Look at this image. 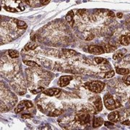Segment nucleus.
<instances>
[{"instance_id": "obj_9", "label": "nucleus", "mask_w": 130, "mask_h": 130, "mask_svg": "<svg viewBox=\"0 0 130 130\" xmlns=\"http://www.w3.org/2000/svg\"><path fill=\"white\" fill-rule=\"evenodd\" d=\"M93 104L95 107L96 110L98 111H102L103 109V104H102V101H101V97H96L95 98V100L93 101Z\"/></svg>"}, {"instance_id": "obj_14", "label": "nucleus", "mask_w": 130, "mask_h": 130, "mask_svg": "<svg viewBox=\"0 0 130 130\" xmlns=\"http://www.w3.org/2000/svg\"><path fill=\"white\" fill-rule=\"evenodd\" d=\"M38 46V44L36 43L35 41H30L26 45H25V48L28 51V50H34V49H36Z\"/></svg>"}, {"instance_id": "obj_21", "label": "nucleus", "mask_w": 130, "mask_h": 130, "mask_svg": "<svg viewBox=\"0 0 130 130\" xmlns=\"http://www.w3.org/2000/svg\"><path fill=\"white\" fill-rule=\"evenodd\" d=\"M63 113V110H59V109H56V110H54L53 111H51L49 113V116H57L61 115V113Z\"/></svg>"}, {"instance_id": "obj_16", "label": "nucleus", "mask_w": 130, "mask_h": 130, "mask_svg": "<svg viewBox=\"0 0 130 130\" xmlns=\"http://www.w3.org/2000/svg\"><path fill=\"white\" fill-rule=\"evenodd\" d=\"M63 54H64L65 56L67 57H71L77 54V52L73 50H70V49H63Z\"/></svg>"}, {"instance_id": "obj_7", "label": "nucleus", "mask_w": 130, "mask_h": 130, "mask_svg": "<svg viewBox=\"0 0 130 130\" xmlns=\"http://www.w3.org/2000/svg\"><path fill=\"white\" fill-rule=\"evenodd\" d=\"M108 119L109 121H112V122H118L121 120L120 113L118 111H113L108 114Z\"/></svg>"}, {"instance_id": "obj_12", "label": "nucleus", "mask_w": 130, "mask_h": 130, "mask_svg": "<svg viewBox=\"0 0 130 130\" xmlns=\"http://www.w3.org/2000/svg\"><path fill=\"white\" fill-rule=\"evenodd\" d=\"M126 53V49L122 48V49L119 50L118 52H116V53L113 54V59H115V60H116V59H121V58H122L123 56L125 55Z\"/></svg>"}, {"instance_id": "obj_8", "label": "nucleus", "mask_w": 130, "mask_h": 130, "mask_svg": "<svg viewBox=\"0 0 130 130\" xmlns=\"http://www.w3.org/2000/svg\"><path fill=\"white\" fill-rule=\"evenodd\" d=\"M43 93L45 95L48 96H56L61 93V90L59 88H49L47 89L46 90H43Z\"/></svg>"}, {"instance_id": "obj_1", "label": "nucleus", "mask_w": 130, "mask_h": 130, "mask_svg": "<svg viewBox=\"0 0 130 130\" xmlns=\"http://www.w3.org/2000/svg\"><path fill=\"white\" fill-rule=\"evenodd\" d=\"M103 102H104V105L106 108L110 111H113L116 108H119L121 106L120 102L118 100H115L113 97V95L110 93H107L104 95Z\"/></svg>"}, {"instance_id": "obj_19", "label": "nucleus", "mask_w": 130, "mask_h": 130, "mask_svg": "<svg viewBox=\"0 0 130 130\" xmlns=\"http://www.w3.org/2000/svg\"><path fill=\"white\" fill-rule=\"evenodd\" d=\"M8 54L12 59H17L20 56L18 52L17 51H14V50H9V51H8Z\"/></svg>"}, {"instance_id": "obj_15", "label": "nucleus", "mask_w": 130, "mask_h": 130, "mask_svg": "<svg viewBox=\"0 0 130 130\" xmlns=\"http://www.w3.org/2000/svg\"><path fill=\"white\" fill-rule=\"evenodd\" d=\"M14 21L16 22V25H17V27H18L19 29H26L27 27H28L27 24L25 23L24 21L19 20H16V19H14Z\"/></svg>"}, {"instance_id": "obj_29", "label": "nucleus", "mask_w": 130, "mask_h": 130, "mask_svg": "<svg viewBox=\"0 0 130 130\" xmlns=\"http://www.w3.org/2000/svg\"><path fill=\"white\" fill-rule=\"evenodd\" d=\"M32 116L30 114H23L22 115V118L23 119H30Z\"/></svg>"}, {"instance_id": "obj_31", "label": "nucleus", "mask_w": 130, "mask_h": 130, "mask_svg": "<svg viewBox=\"0 0 130 130\" xmlns=\"http://www.w3.org/2000/svg\"><path fill=\"white\" fill-rule=\"evenodd\" d=\"M93 38H94V36H93V34H90V35H89L87 37L86 41H91L92 39H93Z\"/></svg>"}, {"instance_id": "obj_33", "label": "nucleus", "mask_w": 130, "mask_h": 130, "mask_svg": "<svg viewBox=\"0 0 130 130\" xmlns=\"http://www.w3.org/2000/svg\"><path fill=\"white\" fill-rule=\"evenodd\" d=\"M108 14L110 17H111V18H113V17H114V14H113V12H109Z\"/></svg>"}, {"instance_id": "obj_24", "label": "nucleus", "mask_w": 130, "mask_h": 130, "mask_svg": "<svg viewBox=\"0 0 130 130\" xmlns=\"http://www.w3.org/2000/svg\"><path fill=\"white\" fill-rule=\"evenodd\" d=\"M123 81L126 85H130V75H124L123 77Z\"/></svg>"}, {"instance_id": "obj_5", "label": "nucleus", "mask_w": 130, "mask_h": 130, "mask_svg": "<svg viewBox=\"0 0 130 130\" xmlns=\"http://www.w3.org/2000/svg\"><path fill=\"white\" fill-rule=\"evenodd\" d=\"M89 53L92 54H95V55H100L103 54L105 53V50L102 46H90L88 47Z\"/></svg>"}, {"instance_id": "obj_3", "label": "nucleus", "mask_w": 130, "mask_h": 130, "mask_svg": "<svg viewBox=\"0 0 130 130\" xmlns=\"http://www.w3.org/2000/svg\"><path fill=\"white\" fill-rule=\"evenodd\" d=\"M75 121L79 123L80 124L85 125V124H88V123H90V114L87 113L82 112V113H79L76 114V116H75Z\"/></svg>"}, {"instance_id": "obj_27", "label": "nucleus", "mask_w": 130, "mask_h": 130, "mask_svg": "<svg viewBox=\"0 0 130 130\" xmlns=\"http://www.w3.org/2000/svg\"><path fill=\"white\" fill-rule=\"evenodd\" d=\"M50 2V0H40V2L42 5H46L48 4Z\"/></svg>"}, {"instance_id": "obj_4", "label": "nucleus", "mask_w": 130, "mask_h": 130, "mask_svg": "<svg viewBox=\"0 0 130 130\" xmlns=\"http://www.w3.org/2000/svg\"><path fill=\"white\" fill-rule=\"evenodd\" d=\"M32 106H33V104L30 101H28V100L27 101H22L21 102L19 103L17 108L14 109L15 113H18L20 111H23L25 108H32Z\"/></svg>"}, {"instance_id": "obj_25", "label": "nucleus", "mask_w": 130, "mask_h": 130, "mask_svg": "<svg viewBox=\"0 0 130 130\" xmlns=\"http://www.w3.org/2000/svg\"><path fill=\"white\" fill-rule=\"evenodd\" d=\"M4 8L5 9H6L7 11L8 12H18V10L14 8H12L11 7H9V6H4Z\"/></svg>"}, {"instance_id": "obj_35", "label": "nucleus", "mask_w": 130, "mask_h": 130, "mask_svg": "<svg viewBox=\"0 0 130 130\" xmlns=\"http://www.w3.org/2000/svg\"><path fill=\"white\" fill-rule=\"evenodd\" d=\"M23 1L24 2H25L27 5H30V1H29V0H23Z\"/></svg>"}, {"instance_id": "obj_17", "label": "nucleus", "mask_w": 130, "mask_h": 130, "mask_svg": "<svg viewBox=\"0 0 130 130\" xmlns=\"http://www.w3.org/2000/svg\"><path fill=\"white\" fill-rule=\"evenodd\" d=\"M116 73L119 74H122V75H126L129 74V70L126 69V68H116Z\"/></svg>"}, {"instance_id": "obj_22", "label": "nucleus", "mask_w": 130, "mask_h": 130, "mask_svg": "<svg viewBox=\"0 0 130 130\" xmlns=\"http://www.w3.org/2000/svg\"><path fill=\"white\" fill-rule=\"evenodd\" d=\"M114 74H115V72L113 70H111V71L108 72H106V74H104L103 78H111V77H113L114 76Z\"/></svg>"}, {"instance_id": "obj_13", "label": "nucleus", "mask_w": 130, "mask_h": 130, "mask_svg": "<svg viewBox=\"0 0 130 130\" xmlns=\"http://www.w3.org/2000/svg\"><path fill=\"white\" fill-rule=\"evenodd\" d=\"M66 20L71 25V26L74 25V12L73 11H70L66 15Z\"/></svg>"}, {"instance_id": "obj_23", "label": "nucleus", "mask_w": 130, "mask_h": 130, "mask_svg": "<svg viewBox=\"0 0 130 130\" xmlns=\"http://www.w3.org/2000/svg\"><path fill=\"white\" fill-rule=\"evenodd\" d=\"M23 62L28 66H30V67H39V65L36 64L35 61H23Z\"/></svg>"}, {"instance_id": "obj_36", "label": "nucleus", "mask_w": 130, "mask_h": 130, "mask_svg": "<svg viewBox=\"0 0 130 130\" xmlns=\"http://www.w3.org/2000/svg\"><path fill=\"white\" fill-rule=\"evenodd\" d=\"M126 58H128V59H125L126 60H129V61H130V55H129V56H127Z\"/></svg>"}, {"instance_id": "obj_28", "label": "nucleus", "mask_w": 130, "mask_h": 130, "mask_svg": "<svg viewBox=\"0 0 130 130\" xmlns=\"http://www.w3.org/2000/svg\"><path fill=\"white\" fill-rule=\"evenodd\" d=\"M30 38L32 40V41H36V35L34 32H32L30 33Z\"/></svg>"}, {"instance_id": "obj_20", "label": "nucleus", "mask_w": 130, "mask_h": 130, "mask_svg": "<svg viewBox=\"0 0 130 130\" xmlns=\"http://www.w3.org/2000/svg\"><path fill=\"white\" fill-rule=\"evenodd\" d=\"M103 48H104V50H105V52L110 53V52H111L112 51H114L116 48V47L113 46H111V45H109V44H107V45H106V46H104Z\"/></svg>"}, {"instance_id": "obj_10", "label": "nucleus", "mask_w": 130, "mask_h": 130, "mask_svg": "<svg viewBox=\"0 0 130 130\" xmlns=\"http://www.w3.org/2000/svg\"><path fill=\"white\" fill-rule=\"evenodd\" d=\"M120 43L123 46H128L130 44V35H122L119 38Z\"/></svg>"}, {"instance_id": "obj_32", "label": "nucleus", "mask_w": 130, "mask_h": 130, "mask_svg": "<svg viewBox=\"0 0 130 130\" xmlns=\"http://www.w3.org/2000/svg\"><path fill=\"white\" fill-rule=\"evenodd\" d=\"M105 125L106 126H108L110 125H113V124L112 123V121H106L105 122Z\"/></svg>"}, {"instance_id": "obj_37", "label": "nucleus", "mask_w": 130, "mask_h": 130, "mask_svg": "<svg viewBox=\"0 0 130 130\" xmlns=\"http://www.w3.org/2000/svg\"><path fill=\"white\" fill-rule=\"evenodd\" d=\"M129 101H130V98H129Z\"/></svg>"}, {"instance_id": "obj_11", "label": "nucleus", "mask_w": 130, "mask_h": 130, "mask_svg": "<svg viewBox=\"0 0 130 130\" xmlns=\"http://www.w3.org/2000/svg\"><path fill=\"white\" fill-rule=\"evenodd\" d=\"M103 121H104L101 117H94L93 120V126L94 128L99 127L103 125Z\"/></svg>"}, {"instance_id": "obj_26", "label": "nucleus", "mask_w": 130, "mask_h": 130, "mask_svg": "<svg viewBox=\"0 0 130 130\" xmlns=\"http://www.w3.org/2000/svg\"><path fill=\"white\" fill-rule=\"evenodd\" d=\"M43 90H44L43 87H40L39 88L36 89V90H31V93H33V94H36V93H39V92L43 91Z\"/></svg>"}, {"instance_id": "obj_18", "label": "nucleus", "mask_w": 130, "mask_h": 130, "mask_svg": "<svg viewBox=\"0 0 130 130\" xmlns=\"http://www.w3.org/2000/svg\"><path fill=\"white\" fill-rule=\"evenodd\" d=\"M95 61L100 64H108V61L105 58H101V57H95Z\"/></svg>"}, {"instance_id": "obj_6", "label": "nucleus", "mask_w": 130, "mask_h": 130, "mask_svg": "<svg viewBox=\"0 0 130 130\" xmlns=\"http://www.w3.org/2000/svg\"><path fill=\"white\" fill-rule=\"evenodd\" d=\"M72 79H73L72 76H70V75L61 76L60 78H59L58 85H59V87H61V88L65 87V86H67V85H68L70 84V81Z\"/></svg>"}, {"instance_id": "obj_34", "label": "nucleus", "mask_w": 130, "mask_h": 130, "mask_svg": "<svg viewBox=\"0 0 130 130\" xmlns=\"http://www.w3.org/2000/svg\"><path fill=\"white\" fill-rule=\"evenodd\" d=\"M122 16H123V14L121 13V12H119V13H117V17L119 18H122Z\"/></svg>"}, {"instance_id": "obj_30", "label": "nucleus", "mask_w": 130, "mask_h": 130, "mask_svg": "<svg viewBox=\"0 0 130 130\" xmlns=\"http://www.w3.org/2000/svg\"><path fill=\"white\" fill-rule=\"evenodd\" d=\"M85 9H79V10H77V14H79V15H83V14L85 13Z\"/></svg>"}, {"instance_id": "obj_2", "label": "nucleus", "mask_w": 130, "mask_h": 130, "mask_svg": "<svg viewBox=\"0 0 130 130\" xmlns=\"http://www.w3.org/2000/svg\"><path fill=\"white\" fill-rule=\"evenodd\" d=\"M85 86L93 93H99L105 88V83L101 81H92L85 84Z\"/></svg>"}]
</instances>
